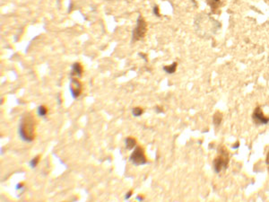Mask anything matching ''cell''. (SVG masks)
<instances>
[{
  "instance_id": "18",
  "label": "cell",
  "mask_w": 269,
  "mask_h": 202,
  "mask_svg": "<svg viewBox=\"0 0 269 202\" xmlns=\"http://www.w3.org/2000/svg\"><path fill=\"white\" fill-rule=\"evenodd\" d=\"M266 164L267 165H269V152H268L267 156H266Z\"/></svg>"
},
{
  "instance_id": "9",
  "label": "cell",
  "mask_w": 269,
  "mask_h": 202,
  "mask_svg": "<svg viewBox=\"0 0 269 202\" xmlns=\"http://www.w3.org/2000/svg\"><path fill=\"white\" fill-rule=\"evenodd\" d=\"M177 67H178V63L177 62H173L172 65H170V66L163 67V70L166 73H168V74H173V73H175V71L177 69Z\"/></svg>"
},
{
  "instance_id": "12",
  "label": "cell",
  "mask_w": 269,
  "mask_h": 202,
  "mask_svg": "<svg viewBox=\"0 0 269 202\" xmlns=\"http://www.w3.org/2000/svg\"><path fill=\"white\" fill-rule=\"evenodd\" d=\"M143 109L141 107H135L133 110H132V114L135 116V117H139L143 114Z\"/></svg>"
},
{
  "instance_id": "15",
  "label": "cell",
  "mask_w": 269,
  "mask_h": 202,
  "mask_svg": "<svg viewBox=\"0 0 269 202\" xmlns=\"http://www.w3.org/2000/svg\"><path fill=\"white\" fill-rule=\"evenodd\" d=\"M132 193H133V191H132V190H129V191L127 193V195L125 196V199H128L130 197L132 196Z\"/></svg>"
},
{
  "instance_id": "4",
  "label": "cell",
  "mask_w": 269,
  "mask_h": 202,
  "mask_svg": "<svg viewBox=\"0 0 269 202\" xmlns=\"http://www.w3.org/2000/svg\"><path fill=\"white\" fill-rule=\"evenodd\" d=\"M130 161L132 162V164H134L136 166L143 165V164H145L146 163H147V160H146V158H145L144 151L143 147H136L135 148V150L131 154V156H130Z\"/></svg>"
},
{
  "instance_id": "1",
  "label": "cell",
  "mask_w": 269,
  "mask_h": 202,
  "mask_svg": "<svg viewBox=\"0 0 269 202\" xmlns=\"http://www.w3.org/2000/svg\"><path fill=\"white\" fill-rule=\"evenodd\" d=\"M34 129H35V121L33 117L31 115L24 114L20 121V125L18 128V133L21 139L23 141L31 142L34 139Z\"/></svg>"
},
{
  "instance_id": "7",
  "label": "cell",
  "mask_w": 269,
  "mask_h": 202,
  "mask_svg": "<svg viewBox=\"0 0 269 202\" xmlns=\"http://www.w3.org/2000/svg\"><path fill=\"white\" fill-rule=\"evenodd\" d=\"M83 74V68L81 66L80 63H75L73 65L72 68V76H81Z\"/></svg>"
},
{
  "instance_id": "16",
  "label": "cell",
  "mask_w": 269,
  "mask_h": 202,
  "mask_svg": "<svg viewBox=\"0 0 269 202\" xmlns=\"http://www.w3.org/2000/svg\"><path fill=\"white\" fill-rule=\"evenodd\" d=\"M153 13L155 14L157 16H159V15H160V14H159V10H158V7H157V6H155V7L153 8Z\"/></svg>"
},
{
  "instance_id": "10",
  "label": "cell",
  "mask_w": 269,
  "mask_h": 202,
  "mask_svg": "<svg viewBox=\"0 0 269 202\" xmlns=\"http://www.w3.org/2000/svg\"><path fill=\"white\" fill-rule=\"evenodd\" d=\"M125 143H126V147L128 150L133 149V147H135L136 145V141L135 139H133V137H127L125 141Z\"/></svg>"
},
{
  "instance_id": "19",
  "label": "cell",
  "mask_w": 269,
  "mask_h": 202,
  "mask_svg": "<svg viewBox=\"0 0 269 202\" xmlns=\"http://www.w3.org/2000/svg\"><path fill=\"white\" fill-rule=\"evenodd\" d=\"M22 186H23L22 183H19V184H17V186H16V188H17V189H22Z\"/></svg>"
},
{
  "instance_id": "21",
  "label": "cell",
  "mask_w": 269,
  "mask_h": 202,
  "mask_svg": "<svg viewBox=\"0 0 269 202\" xmlns=\"http://www.w3.org/2000/svg\"><path fill=\"white\" fill-rule=\"evenodd\" d=\"M213 2H215V3H216V4H219V2H220V0H212Z\"/></svg>"
},
{
  "instance_id": "11",
  "label": "cell",
  "mask_w": 269,
  "mask_h": 202,
  "mask_svg": "<svg viewBox=\"0 0 269 202\" xmlns=\"http://www.w3.org/2000/svg\"><path fill=\"white\" fill-rule=\"evenodd\" d=\"M48 113V109L44 105H40V106L38 107V114L42 117L46 116V114Z\"/></svg>"
},
{
  "instance_id": "6",
  "label": "cell",
  "mask_w": 269,
  "mask_h": 202,
  "mask_svg": "<svg viewBox=\"0 0 269 202\" xmlns=\"http://www.w3.org/2000/svg\"><path fill=\"white\" fill-rule=\"evenodd\" d=\"M70 91L72 93V96L74 98H77V97L82 93V84L80 83V81L77 80L76 78H72L70 82Z\"/></svg>"
},
{
  "instance_id": "20",
  "label": "cell",
  "mask_w": 269,
  "mask_h": 202,
  "mask_svg": "<svg viewBox=\"0 0 269 202\" xmlns=\"http://www.w3.org/2000/svg\"><path fill=\"white\" fill-rule=\"evenodd\" d=\"M136 199H138V200H144V198L141 197V196H137V197H136Z\"/></svg>"
},
{
  "instance_id": "3",
  "label": "cell",
  "mask_w": 269,
  "mask_h": 202,
  "mask_svg": "<svg viewBox=\"0 0 269 202\" xmlns=\"http://www.w3.org/2000/svg\"><path fill=\"white\" fill-rule=\"evenodd\" d=\"M146 31H147V23H146L145 20L142 17V16H139L137 19L136 26L135 30L133 31V40L134 42L143 39L146 33Z\"/></svg>"
},
{
  "instance_id": "5",
  "label": "cell",
  "mask_w": 269,
  "mask_h": 202,
  "mask_svg": "<svg viewBox=\"0 0 269 202\" xmlns=\"http://www.w3.org/2000/svg\"><path fill=\"white\" fill-rule=\"evenodd\" d=\"M252 119L254 120V123L257 126L259 125H266L269 122V118L266 117L263 113V111L261 110V107L257 106L253 112Z\"/></svg>"
},
{
  "instance_id": "17",
  "label": "cell",
  "mask_w": 269,
  "mask_h": 202,
  "mask_svg": "<svg viewBox=\"0 0 269 202\" xmlns=\"http://www.w3.org/2000/svg\"><path fill=\"white\" fill-rule=\"evenodd\" d=\"M155 111H156V112H157V113H161V112H163V111H162V108L158 107V106L155 108Z\"/></svg>"
},
{
  "instance_id": "8",
  "label": "cell",
  "mask_w": 269,
  "mask_h": 202,
  "mask_svg": "<svg viewBox=\"0 0 269 202\" xmlns=\"http://www.w3.org/2000/svg\"><path fill=\"white\" fill-rule=\"evenodd\" d=\"M222 120H223V114L222 112L220 111H216L215 113V115L213 116V122H214V125L215 127H219L222 123Z\"/></svg>"
},
{
  "instance_id": "14",
  "label": "cell",
  "mask_w": 269,
  "mask_h": 202,
  "mask_svg": "<svg viewBox=\"0 0 269 202\" xmlns=\"http://www.w3.org/2000/svg\"><path fill=\"white\" fill-rule=\"evenodd\" d=\"M240 142H239V141H237V142H236L234 145H232V147L233 149H238V148L240 147Z\"/></svg>"
},
{
  "instance_id": "13",
  "label": "cell",
  "mask_w": 269,
  "mask_h": 202,
  "mask_svg": "<svg viewBox=\"0 0 269 202\" xmlns=\"http://www.w3.org/2000/svg\"><path fill=\"white\" fill-rule=\"evenodd\" d=\"M39 156H37L34 158H32L30 161V166L31 168H35L38 165V164H39Z\"/></svg>"
},
{
  "instance_id": "22",
  "label": "cell",
  "mask_w": 269,
  "mask_h": 202,
  "mask_svg": "<svg viewBox=\"0 0 269 202\" xmlns=\"http://www.w3.org/2000/svg\"><path fill=\"white\" fill-rule=\"evenodd\" d=\"M267 170H268V173H269V165H268V169Z\"/></svg>"
},
{
  "instance_id": "2",
  "label": "cell",
  "mask_w": 269,
  "mask_h": 202,
  "mask_svg": "<svg viewBox=\"0 0 269 202\" xmlns=\"http://www.w3.org/2000/svg\"><path fill=\"white\" fill-rule=\"evenodd\" d=\"M218 154L219 156L215 157L213 163V167L216 173H221L222 170L226 169L229 164V153L225 147L221 145L218 148Z\"/></svg>"
}]
</instances>
